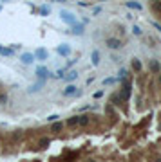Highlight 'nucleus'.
Listing matches in <instances>:
<instances>
[{"instance_id": "nucleus-32", "label": "nucleus", "mask_w": 161, "mask_h": 162, "mask_svg": "<svg viewBox=\"0 0 161 162\" xmlns=\"http://www.w3.org/2000/svg\"><path fill=\"white\" fill-rule=\"evenodd\" d=\"M56 2H65V0H56Z\"/></svg>"}, {"instance_id": "nucleus-29", "label": "nucleus", "mask_w": 161, "mask_h": 162, "mask_svg": "<svg viewBox=\"0 0 161 162\" xmlns=\"http://www.w3.org/2000/svg\"><path fill=\"white\" fill-rule=\"evenodd\" d=\"M152 25H154V27H156L158 31H161V25H159V23H158V22H152Z\"/></svg>"}, {"instance_id": "nucleus-12", "label": "nucleus", "mask_w": 161, "mask_h": 162, "mask_svg": "<svg viewBox=\"0 0 161 162\" xmlns=\"http://www.w3.org/2000/svg\"><path fill=\"white\" fill-rule=\"evenodd\" d=\"M34 58H38V60H45V58H47V52H45L43 49H36V52H34Z\"/></svg>"}, {"instance_id": "nucleus-34", "label": "nucleus", "mask_w": 161, "mask_h": 162, "mask_svg": "<svg viewBox=\"0 0 161 162\" xmlns=\"http://www.w3.org/2000/svg\"><path fill=\"white\" fill-rule=\"evenodd\" d=\"M150 2H158V0H150Z\"/></svg>"}, {"instance_id": "nucleus-22", "label": "nucleus", "mask_w": 161, "mask_h": 162, "mask_svg": "<svg viewBox=\"0 0 161 162\" xmlns=\"http://www.w3.org/2000/svg\"><path fill=\"white\" fill-rule=\"evenodd\" d=\"M152 4H154V11H158V13H159V11H161V0H158V2H152Z\"/></svg>"}, {"instance_id": "nucleus-11", "label": "nucleus", "mask_w": 161, "mask_h": 162, "mask_svg": "<svg viewBox=\"0 0 161 162\" xmlns=\"http://www.w3.org/2000/svg\"><path fill=\"white\" fill-rule=\"evenodd\" d=\"M73 32L74 34H83V25H80V23H73Z\"/></svg>"}, {"instance_id": "nucleus-18", "label": "nucleus", "mask_w": 161, "mask_h": 162, "mask_svg": "<svg viewBox=\"0 0 161 162\" xmlns=\"http://www.w3.org/2000/svg\"><path fill=\"white\" fill-rule=\"evenodd\" d=\"M92 65H100V52L98 51L92 52Z\"/></svg>"}, {"instance_id": "nucleus-23", "label": "nucleus", "mask_w": 161, "mask_h": 162, "mask_svg": "<svg viewBox=\"0 0 161 162\" xmlns=\"http://www.w3.org/2000/svg\"><path fill=\"white\" fill-rule=\"evenodd\" d=\"M132 31H134V34H138V36L141 34V29L138 27V25H134V27H132Z\"/></svg>"}, {"instance_id": "nucleus-6", "label": "nucleus", "mask_w": 161, "mask_h": 162, "mask_svg": "<svg viewBox=\"0 0 161 162\" xmlns=\"http://www.w3.org/2000/svg\"><path fill=\"white\" fill-rule=\"evenodd\" d=\"M150 70L154 72V74H159V72H161V65L158 63L156 60H152V61H150Z\"/></svg>"}, {"instance_id": "nucleus-10", "label": "nucleus", "mask_w": 161, "mask_h": 162, "mask_svg": "<svg viewBox=\"0 0 161 162\" xmlns=\"http://www.w3.org/2000/svg\"><path fill=\"white\" fill-rule=\"evenodd\" d=\"M42 85H43V79H42V81H40V83H36V85L29 86V88H27V92H29V94H33V92H38V90L42 88Z\"/></svg>"}, {"instance_id": "nucleus-31", "label": "nucleus", "mask_w": 161, "mask_h": 162, "mask_svg": "<svg viewBox=\"0 0 161 162\" xmlns=\"http://www.w3.org/2000/svg\"><path fill=\"white\" fill-rule=\"evenodd\" d=\"M56 77H64V70H58V72H56Z\"/></svg>"}, {"instance_id": "nucleus-24", "label": "nucleus", "mask_w": 161, "mask_h": 162, "mask_svg": "<svg viewBox=\"0 0 161 162\" xmlns=\"http://www.w3.org/2000/svg\"><path fill=\"white\" fill-rule=\"evenodd\" d=\"M114 81H116V79H112V77H109V79H105V81H103V85H112Z\"/></svg>"}, {"instance_id": "nucleus-5", "label": "nucleus", "mask_w": 161, "mask_h": 162, "mask_svg": "<svg viewBox=\"0 0 161 162\" xmlns=\"http://www.w3.org/2000/svg\"><path fill=\"white\" fill-rule=\"evenodd\" d=\"M105 43H107L110 49H119V47H121V42H119L118 38H107Z\"/></svg>"}, {"instance_id": "nucleus-9", "label": "nucleus", "mask_w": 161, "mask_h": 162, "mask_svg": "<svg viewBox=\"0 0 161 162\" xmlns=\"http://www.w3.org/2000/svg\"><path fill=\"white\" fill-rule=\"evenodd\" d=\"M36 76H38V77H47V76H49V72H47V69H45V67H38V69H36Z\"/></svg>"}, {"instance_id": "nucleus-26", "label": "nucleus", "mask_w": 161, "mask_h": 162, "mask_svg": "<svg viewBox=\"0 0 161 162\" xmlns=\"http://www.w3.org/2000/svg\"><path fill=\"white\" fill-rule=\"evenodd\" d=\"M40 15H49V7H42V9H40Z\"/></svg>"}, {"instance_id": "nucleus-3", "label": "nucleus", "mask_w": 161, "mask_h": 162, "mask_svg": "<svg viewBox=\"0 0 161 162\" xmlns=\"http://www.w3.org/2000/svg\"><path fill=\"white\" fill-rule=\"evenodd\" d=\"M60 16H62V18H64L67 23H69V25H73V23L76 22V18L71 15V13H69V11H62V13H60Z\"/></svg>"}, {"instance_id": "nucleus-13", "label": "nucleus", "mask_w": 161, "mask_h": 162, "mask_svg": "<svg viewBox=\"0 0 161 162\" xmlns=\"http://www.w3.org/2000/svg\"><path fill=\"white\" fill-rule=\"evenodd\" d=\"M74 92H76V86H74V85H69V86H65L64 96H73Z\"/></svg>"}, {"instance_id": "nucleus-27", "label": "nucleus", "mask_w": 161, "mask_h": 162, "mask_svg": "<svg viewBox=\"0 0 161 162\" xmlns=\"http://www.w3.org/2000/svg\"><path fill=\"white\" fill-rule=\"evenodd\" d=\"M20 137H22V131H20V130H18L16 133H13V139H20Z\"/></svg>"}, {"instance_id": "nucleus-2", "label": "nucleus", "mask_w": 161, "mask_h": 162, "mask_svg": "<svg viewBox=\"0 0 161 162\" xmlns=\"http://www.w3.org/2000/svg\"><path fill=\"white\" fill-rule=\"evenodd\" d=\"M20 60H22V63L31 65L36 58H34V54H33V52H25V54H22V56H20Z\"/></svg>"}, {"instance_id": "nucleus-33", "label": "nucleus", "mask_w": 161, "mask_h": 162, "mask_svg": "<svg viewBox=\"0 0 161 162\" xmlns=\"http://www.w3.org/2000/svg\"><path fill=\"white\" fill-rule=\"evenodd\" d=\"M159 83H161V74H159Z\"/></svg>"}, {"instance_id": "nucleus-21", "label": "nucleus", "mask_w": 161, "mask_h": 162, "mask_svg": "<svg viewBox=\"0 0 161 162\" xmlns=\"http://www.w3.org/2000/svg\"><path fill=\"white\" fill-rule=\"evenodd\" d=\"M67 124H69V126H76V124H78V115H74V117H71L69 121H67Z\"/></svg>"}, {"instance_id": "nucleus-8", "label": "nucleus", "mask_w": 161, "mask_h": 162, "mask_svg": "<svg viewBox=\"0 0 161 162\" xmlns=\"http://www.w3.org/2000/svg\"><path fill=\"white\" fill-rule=\"evenodd\" d=\"M89 121H91L89 115H78V124H80V126H87Z\"/></svg>"}, {"instance_id": "nucleus-28", "label": "nucleus", "mask_w": 161, "mask_h": 162, "mask_svg": "<svg viewBox=\"0 0 161 162\" xmlns=\"http://www.w3.org/2000/svg\"><path fill=\"white\" fill-rule=\"evenodd\" d=\"M56 119H58V115H49L47 121H49V123H53V121H56Z\"/></svg>"}, {"instance_id": "nucleus-17", "label": "nucleus", "mask_w": 161, "mask_h": 162, "mask_svg": "<svg viewBox=\"0 0 161 162\" xmlns=\"http://www.w3.org/2000/svg\"><path fill=\"white\" fill-rule=\"evenodd\" d=\"M119 101H121L119 94H112V96H110V103H112V105H119Z\"/></svg>"}, {"instance_id": "nucleus-15", "label": "nucleus", "mask_w": 161, "mask_h": 162, "mask_svg": "<svg viewBox=\"0 0 161 162\" xmlns=\"http://www.w3.org/2000/svg\"><path fill=\"white\" fill-rule=\"evenodd\" d=\"M0 54L2 56H13V49H7V47H2L0 45Z\"/></svg>"}, {"instance_id": "nucleus-4", "label": "nucleus", "mask_w": 161, "mask_h": 162, "mask_svg": "<svg viewBox=\"0 0 161 162\" xmlns=\"http://www.w3.org/2000/svg\"><path fill=\"white\" fill-rule=\"evenodd\" d=\"M64 130V123L62 121H53V124H51V131L53 133H60Z\"/></svg>"}, {"instance_id": "nucleus-16", "label": "nucleus", "mask_w": 161, "mask_h": 162, "mask_svg": "<svg viewBox=\"0 0 161 162\" xmlns=\"http://www.w3.org/2000/svg\"><path fill=\"white\" fill-rule=\"evenodd\" d=\"M127 7H130V9H136V11H140V9H141V4H138V2H127Z\"/></svg>"}, {"instance_id": "nucleus-20", "label": "nucleus", "mask_w": 161, "mask_h": 162, "mask_svg": "<svg viewBox=\"0 0 161 162\" xmlns=\"http://www.w3.org/2000/svg\"><path fill=\"white\" fill-rule=\"evenodd\" d=\"M65 77H67L69 81H73V79H76V77H78V72H76V70H71V72L65 76Z\"/></svg>"}, {"instance_id": "nucleus-19", "label": "nucleus", "mask_w": 161, "mask_h": 162, "mask_svg": "<svg viewBox=\"0 0 161 162\" xmlns=\"http://www.w3.org/2000/svg\"><path fill=\"white\" fill-rule=\"evenodd\" d=\"M132 69H134V70H141V61L140 60H136V58L132 60Z\"/></svg>"}, {"instance_id": "nucleus-25", "label": "nucleus", "mask_w": 161, "mask_h": 162, "mask_svg": "<svg viewBox=\"0 0 161 162\" xmlns=\"http://www.w3.org/2000/svg\"><path fill=\"white\" fill-rule=\"evenodd\" d=\"M125 76H127V70H125V69H121V70H119V79H123Z\"/></svg>"}, {"instance_id": "nucleus-7", "label": "nucleus", "mask_w": 161, "mask_h": 162, "mask_svg": "<svg viewBox=\"0 0 161 162\" xmlns=\"http://www.w3.org/2000/svg\"><path fill=\"white\" fill-rule=\"evenodd\" d=\"M56 51H58V54H62V56H69V54H71V49H69L67 45H60Z\"/></svg>"}, {"instance_id": "nucleus-14", "label": "nucleus", "mask_w": 161, "mask_h": 162, "mask_svg": "<svg viewBox=\"0 0 161 162\" xmlns=\"http://www.w3.org/2000/svg\"><path fill=\"white\" fill-rule=\"evenodd\" d=\"M49 144H51V140L47 139V137H43V139H40V142H38V146H40L42 150H45V148H47Z\"/></svg>"}, {"instance_id": "nucleus-30", "label": "nucleus", "mask_w": 161, "mask_h": 162, "mask_svg": "<svg viewBox=\"0 0 161 162\" xmlns=\"http://www.w3.org/2000/svg\"><path fill=\"white\" fill-rule=\"evenodd\" d=\"M6 99H7V97H6V94H2V96H0V103H6Z\"/></svg>"}, {"instance_id": "nucleus-1", "label": "nucleus", "mask_w": 161, "mask_h": 162, "mask_svg": "<svg viewBox=\"0 0 161 162\" xmlns=\"http://www.w3.org/2000/svg\"><path fill=\"white\" fill-rule=\"evenodd\" d=\"M123 81V88H121V94H119V97H121V101H129L130 97V90H132V86H130V81L129 79H121Z\"/></svg>"}]
</instances>
